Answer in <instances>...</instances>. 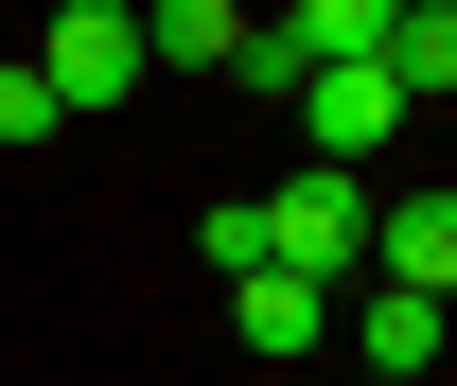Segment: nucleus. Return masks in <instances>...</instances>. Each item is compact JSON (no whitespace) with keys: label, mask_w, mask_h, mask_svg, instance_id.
<instances>
[{"label":"nucleus","mask_w":457,"mask_h":386,"mask_svg":"<svg viewBox=\"0 0 457 386\" xmlns=\"http://www.w3.org/2000/svg\"><path fill=\"white\" fill-rule=\"evenodd\" d=\"M264 211V281H370V176H299V193H246Z\"/></svg>","instance_id":"f257e3e1"},{"label":"nucleus","mask_w":457,"mask_h":386,"mask_svg":"<svg viewBox=\"0 0 457 386\" xmlns=\"http://www.w3.org/2000/svg\"><path fill=\"white\" fill-rule=\"evenodd\" d=\"M18 70L54 88V123H88V106H123V88H141V18H123V0H71Z\"/></svg>","instance_id":"f03ea898"},{"label":"nucleus","mask_w":457,"mask_h":386,"mask_svg":"<svg viewBox=\"0 0 457 386\" xmlns=\"http://www.w3.org/2000/svg\"><path fill=\"white\" fill-rule=\"evenodd\" d=\"M282 106H299V141H317V176H352V159L404 123V88H387V70H299Z\"/></svg>","instance_id":"7ed1b4c3"},{"label":"nucleus","mask_w":457,"mask_h":386,"mask_svg":"<svg viewBox=\"0 0 457 386\" xmlns=\"http://www.w3.org/2000/svg\"><path fill=\"white\" fill-rule=\"evenodd\" d=\"M370 281L387 299H440L457 281V193H370Z\"/></svg>","instance_id":"20e7f679"},{"label":"nucleus","mask_w":457,"mask_h":386,"mask_svg":"<svg viewBox=\"0 0 457 386\" xmlns=\"http://www.w3.org/2000/svg\"><path fill=\"white\" fill-rule=\"evenodd\" d=\"M228 333H246L264 369H299V351H335V299H317V281H228Z\"/></svg>","instance_id":"39448f33"},{"label":"nucleus","mask_w":457,"mask_h":386,"mask_svg":"<svg viewBox=\"0 0 457 386\" xmlns=\"http://www.w3.org/2000/svg\"><path fill=\"white\" fill-rule=\"evenodd\" d=\"M352 351H370V386H422V369H440V299H387V281H370V299H352Z\"/></svg>","instance_id":"423d86ee"},{"label":"nucleus","mask_w":457,"mask_h":386,"mask_svg":"<svg viewBox=\"0 0 457 386\" xmlns=\"http://www.w3.org/2000/svg\"><path fill=\"white\" fill-rule=\"evenodd\" d=\"M228 53H246L228 0H159V18H141V70H228Z\"/></svg>","instance_id":"0eeeda50"},{"label":"nucleus","mask_w":457,"mask_h":386,"mask_svg":"<svg viewBox=\"0 0 457 386\" xmlns=\"http://www.w3.org/2000/svg\"><path fill=\"white\" fill-rule=\"evenodd\" d=\"M18 141H54V88H36V70L0 53V159H18Z\"/></svg>","instance_id":"6e6552de"}]
</instances>
